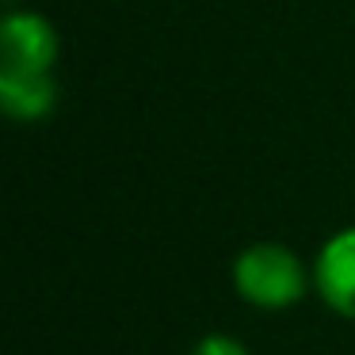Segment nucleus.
Segmentation results:
<instances>
[{
  "label": "nucleus",
  "instance_id": "f257e3e1",
  "mask_svg": "<svg viewBox=\"0 0 355 355\" xmlns=\"http://www.w3.org/2000/svg\"><path fill=\"white\" fill-rule=\"evenodd\" d=\"M313 283V268L283 241H256L233 260V291L263 313H283L298 306Z\"/></svg>",
  "mask_w": 355,
  "mask_h": 355
},
{
  "label": "nucleus",
  "instance_id": "7ed1b4c3",
  "mask_svg": "<svg viewBox=\"0 0 355 355\" xmlns=\"http://www.w3.org/2000/svg\"><path fill=\"white\" fill-rule=\"evenodd\" d=\"M313 286L332 313L355 321V225L332 233L313 260Z\"/></svg>",
  "mask_w": 355,
  "mask_h": 355
},
{
  "label": "nucleus",
  "instance_id": "20e7f679",
  "mask_svg": "<svg viewBox=\"0 0 355 355\" xmlns=\"http://www.w3.org/2000/svg\"><path fill=\"white\" fill-rule=\"evenodd\" d=\"M58 96V73H0V107L16 123H39L54 115Z\"/></svg>",
  "mask_w": 355,
  "mask_h": 355
},
{
  "label": "nucleus",
  "instance_id": "39448f33",
  "mask_svg": "<svg viewBox=\"0 0 355 355\" xmlns=\"http://www.w3.org/2000/svg\"><path fill=\"white\" fill-rule=\"evenodd\" d=\"M191 355H248V347L241 344V340L225 336V332H210V336H202L199 344H195Z\"/></svg>",
  "mask_w": 355,
  "mask_h": 355
},
{
  "label": "nucleus",
  "instance_id": "f03ea898",
  "mask_svg": "<svg viewBox=\"0 0 355 355\" xmlns=\"http://www.w3.org/2000/svg\"><path fill=\"white\" fill-rule=\"evenodd\" d=\"M62 35L39 12H8L0 24V73H58Z\"/></svg>",
  "mask_w": 355,
  "mask_h": 355
}]
</instances>
